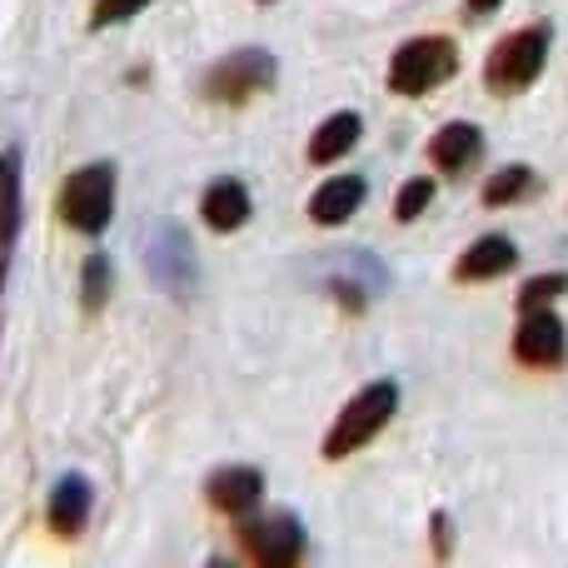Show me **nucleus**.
<instances>
[{"instance_id": "20", "label": "nucleus", "mask_w": 568, "mask_h": 568, "mask_svg": "<svg viewBox=\"0 0 568 568\" xmlns=\"http://www.w3.org/2000/svg\"><path fill=\"white\" fill-rule=\"evenodd\" d=\"M564 290H568V275H564V270H554V275H534V280L519 290V304H524V310H549V300H559Z\"/></svg>"}, {"instance_id": "9", "label": "nucleus", "mask_w": 568, "mask_h": 568, "mask_svg": "<svg viewBox=\"0 0 568 568\" xmlns=\"http://www.w3.org/2000/svg\"><path fill=\"white\" fill-rule=\"evenodd\" d=\"M260 494H265V474L250 469V464H225V469H215L205 479L210 509L230 514V519H245V514L260 504Z\"/></svg>"}, {"instance_id": "8", "label": "nucleus", "mask_w": 568, "mask_h": 568, "mask_svg": "<svg viewBox=\"0 0 568 568\" xmlns=\"http://www.w3.org/2000/svg\"><path fill=\"white\" fill-rule=\"evenodd\" d=\"M514 354H519L524 364H534V369L564 364V354H568L564 320L549 310H524V324H519V334H514Z\"/></svg>"}, {"instance_id": "13", "label": "nucleus", "mask_w": 568, "mask_h": 568, "mask_svg": "<svg viewBox=\"0 0 568 568\" xmlns=\"http://www.w3.org/2000/svg\"><path fill=\"white\" fill-rule=\"evenodd\" d=\"M514 265H519V250H514V240L509 235H484V240H474V245L459 255V265H454V280H459V284L499 280V275H509Z\"/></svg>"}, {"instance_id": "23", "label": "nucleus", "mask_w": 568, "mask_h": 568, "mask_svg": "<svg viewBox=\"0 0 568 568\" xmlns=\"http://www.w3.org/2000/svg\"><path fill=\"white\" fill-rule=\"evenodd\" d=\"M499 6H504V0H464V16H469V20H484V16H494Z\"/></svg>"}, {"instance_id": "14", "label": "nucleus", "mask_w": 568, "mask_h": 568, "mask_svg": "<svg viewBox=\"0 0 568 568\" xmlns=\"http://www.w3.org/2000/svg\"><path fill=\"white\" fill-rule=\"evenodd\" d=\"M20 235V150L0 155V290L10 275V255H16Z\"/></svg>"}, {"instance_id": "10", "label": "nucleus", "mask_w": 568, "mask_h": 568, "mask_svg": "<svg viewBox=\"0 0 568 568\" xmlns=\"http://www.w3.org/2000/svg\"><path fill=\"white\" fill-rule=\"evenodd\" d=\"M90 509H95V484L85 474H60L55 489H50V504H45V519L60 539H80L90 524Z\"/></svg>"}, {"instance_id": "2", "label": "nucleus", "mask_w": 568, "mask_h": 568, "mask_svg": "<svg viewBox=\"0 0 568 568\" xmlns=\"http://www.w3.org/2000/svg\"><path fill=\"white\" fill-rule=\"evenodd\" d=\"M275 75H280L275 50L240 45V50L220 55L215 65L205 70V80H200V95H205L210 105H250L255 95H265V90L275 85Z\"/></svg>"}, {"instance_id": "16", "label": "nucleus", "mask_w": 568, "mask_h": 568, "mask_svg": "<svg viewBox=\"0 0 568 568\" xmlns=\"http://www.w3.org/2000/svg\"><path fill=\"white\" fill-rule=\"evenodd\" d=\"M364 135V115L359 110H334L329 120H320V130L310 135V165H334L344 160Z\"/></svg>"}, {"instance_id": "7", "label": "nucleus", "mask_w": 568, "mask_h": 568, "mask_svg": "<svg viewBox=\"0 0 568 568\" xmlns=\"http://www.w3.org/2000/svg\"><path fill=\"white\" fill-rule=\"evenodd\" d=\"M150 275H155L160 290L185 300V290L195 284V245H190L185 230L165 225L155 240H150Z\"/></svg>"}, {"instance_id": "21", "label": "nucleus", "mask_w": 568, "mask_h": 568, "mask_svg": "<svg viewBox=\"0 0 568 568\" xmlns=\"http://www.w3.org/2000/svg\"><path fill=\"white\" fill-rule=\"evenodd\" d=\"M150 0H95L90 10V30H110V26H125L130 16H140Z\"/></svg>"}, {"instance_id": "11", "label": "nucleus", "mask_w": 568, "mask_h": 568, "mask_svg": "<svg viewBox=\"0 0 568 568\" xmlns=\"http://www.w3.org/2000/svg\"><path fill=\"white\" fill-rule=\"evenodd\" d=\"M255 215V200H250V185L245 180H215V185L200 195V220H205L215 235H235V230L250 225Z\"/></svg>"}, {"instance_id": "12", "label": "nucleus", "mask_w": 568, "mask_h": 568, "mask_svg": "<svg viewBox=\"0 0 568 568\" xmlns=\"http://www.w3.org/2000/svg\"><path fill=\"white\" fill-rule=\"evenodd\" d=\"M364 195H369L364 175H334V180H324V185L314 190V200H310V220H314L320 230L344 225L349 215H359Z\"/></svg>"}, {"instance_id": "18", "label": "nucleus", "mask_w": 568, "mask_h": 568, "mask_svg": "<svg viewBox=\"0 0 568 568\" xmlns=\"http://www.w3.org/2000/svg\"><path fill=\"white\" fill-rule=\"evenodd\" d=\"M529 185H534V170L529 165H504L499 175L484 185V205H514V200H519Z\"/></svg>"}, {"instance_id": "19", "label": "nucleus", "mask_w": 568, "mask_h": 568, "mask_svg": "<svg viewBox=\"0 0 568 568\" xmlns=\"http://www.w3.org/2000/svg\"><path fill=\"white\" fill-rule=\"evenodd\" d=\"M429 200H434V180L429 175L409 180V185L399 190V200H394V220H399V225H414V220L429 210Z\"/></svg>"}, {"instance_id": "17", "label": "nucleus", "mask_w": 568, "mask_h": 568, "mask_svg": "<svg viewBox=\"0 0 568 568\" xmlns=\"http://www.w3.org/2000/svg\"><path fill=\"white\" fill-rule=\"evenodd\" d=\"M110 255H85V270H80V304H85L90 314L95 310H105V300H110Z\"/></svg>"}, {"instance_id": "1", "label": "nucleus", "mask_w": 568, "mask_h": 568, "mask_svg": "<svg viewBox=\"0 0 568 568\" xmlns=\"http://www.w3.org/2000/svg\"><path fill=\"white\" fill-rule=\"evenodd\" d=\"M394 409H399V384L394 379L364 384V389L339 409V419L329 424V434H324V459L339 464V459H349V454H359L364 444H374L384 429H389Z\"/></svg>"}, {"instance_id": "15", "label": "nucleus", "mask_w": 568, "mask_h": 568, "mask_svg": "<svg viewBox=\"0 0 568 568\" xmlns=\"http://www.w3.org/2000/svg\"><path fill=\"white\" fill-rule=\"evenodd\" d=\"M479 150H484V130L469 125V120H449V125L429 140V160H434V170H444V175L469 170L474 160H479Z\"/></svg>"}, {"instance_id": "24", "label": "nucleus", "mask_w": 568, "mask_h": 568, "mask_svg": "<svg viewBox=\"0 0 568 568\" xmlns=\"http://www.w3.org/2000/svg\"><path fill=\"white\" fill-rule=\"evenodd\" d=\"M255 6H275V0H255Z\"/></svg>"}, {"instance_id": "3", "label": "nucleus", "mask_w": 568, "mask_h": 568, "mask_svg": "<svg viewBox=\"0 0 568 568\" xmlns=\"http://www.w3.org/2000/svg\"><path fill=\"white\" fill-rule=\"evenodd\" d=\"M115 165L110 160H90V165L70 170V180L60 185V220L80 235H105L115 220Z\"/></svg>"}, {"instance_id": "5", "label": "nucleus", "mask_w": 568, "mask_h": 568, "mask_svg": "<svg viewBox=\"0 0 568 568\" xmlns=\"http://www.w3.org/2000/svg\"><path fill=\"white\" fill-rule=\"evenodd\" d=\"M544 60H549V30L529 26L504 36L499 45L489 50V65H484V80H489L494 95H519L534 80L544 75Z\"/></svg>"}, {"instance_id": "6", "label": "nucleus", "mask_w": 568, "mask_h": 568, "mask_svg": "<svg viewBox=\"0 0 568 568\" xmlns=\"http://www.w3.org/2000/svg\"><path fill=\"white\" fill-rule=\"evenodd\" d=\"M304 524L294 514H265V519L240 524V549L265 568H290L304 559Z\"/></svg>"}, {"instance_id": "22", "label": "nucleus", "mask_w": 568, "mask_h": 568, "mask_svg": "<svg viewBox=\"0 0 568 568\" xmlns=\"http://www.w3.org/2000/svg\"><path fill=\"white\" fill-rule=\"evenodd\" d=\"M434 554L449 559V514H434Z\"/></svg>"}, {"instance_id": "4", "label": "nucleus", "mask_w": 568, "mask_h": 568, "mask_svg": "<svg viewBox=\"0 0 568 568\" xmlns=\"http://www.w3.org/2000/svg\"><path fill=\"white\" fill-rule=\"evenodd\" d=\"M454 70H459V45H454L449 36H414L394 50L389 90L419 100V95H429V90H439L444 80H454Z\"/></svg>"}]
</instances>
